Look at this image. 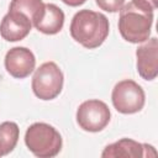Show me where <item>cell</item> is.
<instances>
[{
	"label": "cell",
	"instance_id": "ba28073f",
	"mask_svg": "<svg viewBox=\"0 0 158 158\" xmlns=\"http://www.w3.org/2000/svg\"><path fill=\"white\" fill-rule=\"evenodd\" d=\"M4 63L6 72L11 77L23 79L33 72L36 67V58L31 49L26 47H14L5 54Z\"/></svg>",
	"mask_w": 158,
	"mask_h": 158
},
{
	"label": "cell",
	"instance_id": "30bf717a",
	"mask_svg": "<svg viewBox=\"0 0 158 158\" xmlns=\"http://www.w3.org/2000/svg\"><path fill=\"white\" fill-rule=\"evenodd\" d=\"M137 72L144 80H153L158 75V40L152 37L136 51Z\"/></svg>",
	"mask_w": 158,
	"mask_h": 158
},
{
	"label": "cell",
	"instance_id": "7c38bea8",
	"mask_svg": "<svg viewBox=\"0 0 158 158\" xmlns=\"http://www.w3.org/2000/svg\"><path fill=\"white\" fill-rule=\"evenodd\" d=\"M20 128L16 122L5 121L0 123V157L9 154L17 144Z\"/></svg>",
	"mask_w": 158,
	"mask_h": 158
},
{
	"label": "cell",
	"instance_id": "9a60e30c",
	"mask_svg": "<svg viewBox=\"0 0 158 158\" xmlns=\"http://www.w3.org/2000/svg\"><path fill=\"white\" fill-rule=\"evenodd\" d=\"M136 7L146 11V12H153L158 4H157V0H132L131 1Z\"/></svg>",
	"mask_w": 158,
	"mask_h": 158
},
{
	"label": "cell",
	"instance_id": "8fae6325",
	"mask_svg": "<svg viewBox=\"0 0 158 158\" xmlns=\"http://www.w3.org/2000/svg\"><path fill=\"white\" fill-rule=\"evenodd\" d=\"M64 25V12L54 4H44L42 16L33 23V26L44 35L58 33Z\"/></svg>",
	"mask_w": 158,
	"mask_h": 158
},
{
	"label": "cell",
	"instance_id": "6da1fadb",
	"mask_svg": "<svg viewBox=\"0 0 158 158\" xmlns=\"http://www.w3.org/2000/svg\"><path fill=\"white\" fill-rule=\"evenodd\" d=\"M72 38L88 49L100 47L109 36V20L101 14L89 9L79 10L70 22Z\"/></svg>",
	"mask_w": 158,
	"mask_h": 158
},
{
	"label": "cell",
	"instance_id": "7a4b0ae2",
	"mask_svg": "<svg viewBox=\"0 0 158 158\" xmlns=\"http://www.w3.org/2000/svg\"><path fill=\"white\" fill-rule=\"evenodd\" d=\"M153 25V12H146L132 2L125 4L120 10L118 31L122 38L131 43H142L149 38Z\"/></svg>",
	"mask_w": 158,
	"mask_h": 158
},
{
	"label": "cell",
	"instance_id": "277c9868",
	"mask_svg": "<svg viewBox=\"0 0 158 158\" xmlns=\"http://www.w3.org/2000/svg\"><path fill=\"white\" fill-rule=\"evenodd\" d=\"M64 77L54 62L41 64L32 78V91L41 100L56 99L63 89Z\"/></svg>",
	"mask_w": 158,
	"mask_h": 158
},
{
	"label": "cell",
	"instance_id": "52a82bcc",
	"mask_svg": "<svg viewBox=\"0 0 158 158\" xmlns=\"http://www.w3.org/2000/svg\"><path fill=\"white\" fill-rule=\"evenodd\" d=\"M101 157L104 158H117V157H125V158H149V157H157V152L153 146L147 143H139L131 138H121L111 144H107Z\"/></svg>",
	"mask_w": 158,
	"mask_h": 158
},
{
	"label": "cell",
	"instance_id": "8992f818",
	"mask_svg": "<svg viewBox=\"0 0 158 158\" xmlns=\"http://www.w3.org/2000/svg\"><path fill=\"white\" fill-rule=\"evenodd\" d=\"M109 106L98 99H91L81 102L77 110V122L79 127L88 132H99L110 122Z\"/></svg>",
	"mask_w": 158,
	"mask_h": 158
},
{
	"label": "cell",
	"instance_id": "4fadbf2b",
	"mask_svg": "<svg viewBox=\"0 0 158 158\" xmlns=\"http://www.w3.org/2000/svg\"><path fill=\"white\" fill-rule=\"evenodd\" d=\"M9 10L25 14L33 25L42 16L44 11V2L42 0H11Z\"/></svg>",
	"mask_w": 158,
	"mask_h": 158
},
{
	"label": "cell",
	"instance_id": "5bb4252c",
	"mask_svg": "<svg viewBox=\"0 0 158 158\" xmlns=\"http://www.w3.org/2000/svg\"><path fill=\"white\" fill-rule=\"evenodd\" d=\"M96 5L107 12H117L125 5V0H95Z\"/></svg>",
	"mask_w": 158,
	"mask_h": 158
},
{
	"label": "cell",
	"instance_id": "5b68a950",
	"mask_svg": "<svg viewBox=\"0 0 158 158\" xmlns=\"http://www.w3.org/2000/svg\"><path fill=\"white\" fill-rule=\"evenodd\" d=\"M114 107L121 114H136L141 111L146 102V95L141 85L135 80L125 79L118 81L111 93Z\"/></svg>",
	"mask_w": 158,
	"mask_h": 158
},
{
	"label": "cell",
	"instance_id": "2e32d148",
	"mask_svg": "<svg viewBox=\"0 0 158 158\" xmlns=\"http://www.w3.org/2000/svg\"><path fill=\"white\" fill-rule=\"evenodd\" d=\"M65 5H68V6H73V7H75V6H79V5H83L86 0H62Z\"/></svg>",
	"mask_w": 158,
	"mask_h": 158
},
{
	"label": "cell",
	"instance_id": "9c48e42d",
	"mask_svg": "<svg viewBox=\"0 0 158 158\" xmlns=\"http://www.w3.org/2000/svg\"><path fill=\"white\" fill-rule=\"evenodd\" d=\"M32 22L22 12L9 10L0 23V35L7 42H17L23 40L31 31Z\"/></svg>",
	"mask_w": 158,
	"mask_h": 158
},
{
	"label": "cell",
	"instance_id": "3957f363",
	"mask_svg": "<svg viewBox=\"0 0 158 158\" xmlns=\"http://www.w3.org/2000/svg\"><path fill=\"white\" fill-rule=\"evenodd\" d=\"M25 143L36 157L52 158L62 149V136L51 125L46 122L32 123L25 133Z\"/></svg>",
	"mask_w": 158,
	"mask_h": 158
}]
</instances>
